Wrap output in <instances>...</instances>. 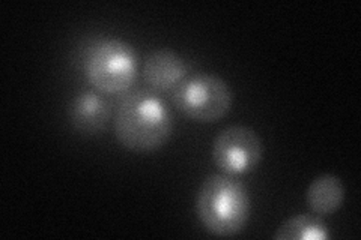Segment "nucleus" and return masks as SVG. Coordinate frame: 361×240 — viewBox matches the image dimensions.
<instances>
[{
    "instance_id": "nucleus-8",
    "label": "nucleus",
    "mask_w": 361,
    "mask_h": 240,
    "mask_svg": "<svg viewBox=\"0 0 361 240\" xmlns=\"http://www.w3.org/2000/svg\"><path fill=\"white\" fill-rule=\"evenodd\" d=\"M345 187L336 175L325 173L314 177L306 191V203L312 213L326 216L343 206Z\"/></svg>"
},
{
    "instance_id": "nucleus-2",
    "label": "nucleus",
    "mask_w": 361,
    "mask_h": 240,
    "mask_svg": "<svg viewBox=\"0 0 361 240\" xmlns=\"http://www.w3.org/2000/svg\"><path fill=\"white\" fill-rule=\"evenodd\" d=\"M196 215L205 230L229 237L241 233L252 213V200L241 180L229 175H211L196 196Z\"/></svg>"
},
{
    "instance_id": "nucleus-9",
    "label": "nucleus",
    "mask_w": 361,
    "mask_h": 240,
    "mask_svg": "<svg viewBox=\"0 0 361 240\" xmlns=\"http://www.w3.org/2000/svg\"><path fill=\"white\" fill-rule=\"evenodd\" d=\"M276 240H326L330 228L319 215L301 213L279 225L274 233Z\"/></svg>"
},
{
    "instance_id": "nucleus-6",
    "label": "nucleus",
    "mask_w": 361,
    "mask_h": 240,
    "mask_svg": "<svg viewBox=\"0 0 361 240\" xmlns=\"http://www.w3.org/2000/svg\"><path fill=\"white\" fill-rule=\"evenodd\" d=\"M111 118L110 101L101 92L82 90L70 102L68 120L71 127L83 135L101 134Z\"/></svg>"
},
{
    "instance_id": "nucleus-5",
    "label": "nucleus",
    "mask_w": 361,
    "mask_h": 240,
    "mask_svg": "<svg viewBox=\"0 0 361 240\" xmlns=\"http://www.w3.org/2000/svg\"><path fill=\"white\" fill-rule=\"evenodd\" d=\"M264 144L261 137L244 125L224 128L214 140L212 159L221 173L238 176L250 173L262 161Z\"/></svg>"
},
{
    "instance_id": "nucleus-1",
    "label": "nucleus",
    "mask_w": 361,
    "mask_h": 240,
    "mask_svg": "<svg viewBox=\"0 0 361 240\" xmlns=\"http://www.w3.org/2000/svg\"><path fill=\"white\" fill-rule=\"evenodd\" d=\"M113 130L121 146L133 152H154L173 131L172 113L151 89L128 90L113 114Z\"/></svg>"
},
{
    "instance_id": "nucleus-4",
    "label": "nucleus",
    "mask_w": 361,
    "mask_h": 240,
    "mask_svg": "<svg viewBox=\"0 0 361 240\" xmlns=\"http://www.w3.org/2000/svg\"><path fill=\"white\" fill-rule=\"evenodd\" d=\"M233 94L231 86L216 74L200 72L187 77L172 92V104L185 118L212 123L231 111Z\"/></svg>"
},
{
    "instance_id": "nucleus-3",
    "label": "nucleus",
    "mask_w": 361,
    "mask_h": 240,
    "mask_svg": "<svg viewBox=\"0 0 361 240\" xmlns=\"http://www.w3.org/2000/svg\"><path fill=\"white\" fill-rule=\"evenodd\" d=\"M137 53L128 42L101 39L87 54L86 77L101 94H126L137 77Z\"/></svg>"
},
{
    "instance_id": "nucleus-7",
    "label": "nucleus",
    "mask_w": 361,
    "mask_h": 240,
    "mask_svg": "<svg viewBox=\"0 0 361 240\" xmlns=\"http://www.w3.org/2000/svg\"><path fill=\"white\" fill-rule=\"evenodd\" d=\"M188 68L176 51L171 49H157L145 59L143 78L152 92H173L184 82Z\"/></svg>"
}]
</instances>
